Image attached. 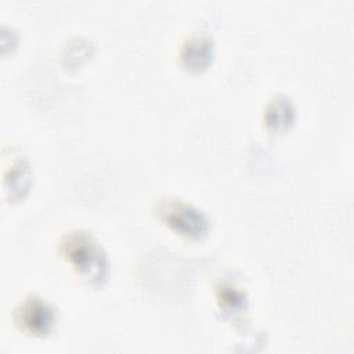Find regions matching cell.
I'll return each instance as SVG.
<instances>
[{
    "instance_id": "cell-1",
    "label": "cell",
    "mask_w": 354,
    "mask_h": 354,
    "mask_svg": "<svg viewBox=\"0 0 354 354\" xmlns=\"http://www.w3.org/2000/svg\"><path fill=\"white\" fill-rule=\"evenodd\" d=\"M58 250L86 283L101 286L108 279V256L90 232L84 230L66 232L59 241Z\"/></svg>"
},
{
    "instance_id": "cell-2",
    "label": "cell",
    "mask_w": 354,
    "mask_h": 354,
    "mask_svg": "<svg viewBox=\"0 0 354 354\" xmlns=\"http://www.w3.org/2000/svg\"><path fill=\"white\" fill-rule=\"evenodd\" d=\"M155 216L171 231L189 239H202L210 230L209 218L201 209L176 196L158 199Z\"/></svg>"
},
{
    "instance_id": "cell-3",
    "label": "cell",
    "mask_w": 354,
    "mask_h": 354,
    "mask_svg": "<svg viewBox=\"0 0 354 354\" xmlns=\"http://www.w3.org/2000/svg\"><path fill=\"white\" fill-rule=\"evenodd\" d=\"M15 325L26 335L47 337L55 332L58 313L46 299L36 293L26 295L12 311Z\"/></svg>"
},
{
    "instance_id": "cell-4",
    "label": "cell",
    "mask_w": 354,
    "mask_h": 354,
    "mask_svg": "<svg viewBox=\"0 0 354 354\" xmlns=\"http://www.w3.org/2000/svg\"><path fill=\"white\" fill-rule=\"evenodd\" d=\"M212 41L205 37H192L184 46L181 57L185 65L191 69L205 68L212 55Z\"/></svg>"
},
{
    "instance_id": "cell-5",
    "label": "cell",
    "mask_w": 354,
    "mask_h": 354,
    "mask_svg": "<svg viewBox=\"0 0 354 354\" xmlns=\"http://www.w3.org/2000/svg\"><path fill=\"white\" fill-rule=\"evenodd\" d=\"M271 104L278 112H274L270 108H267V111H266L267 124L277 130L288 127V124L292 123V120H293V106H292L289 98L278 95L277 98H274L271 101Z\"/></svg>"
},
{
    "instance_id": "cell-6",
    "label": "cell",
    "mask_w": 354,
    "mask_h": 354,
    "mask_svg": "<svg viewBox=\"0 0 354 354\" xmlns=\"http://www.w3.org/2000/svg\"><path fill=\"white\" fill-rule=\"evenodd\" d=\"M217 297L220 307H223L228 313H231L232 310L241 311L245 307V296L235 286L221 285L217 289Z\"/></svg>"
}]
</instances>
